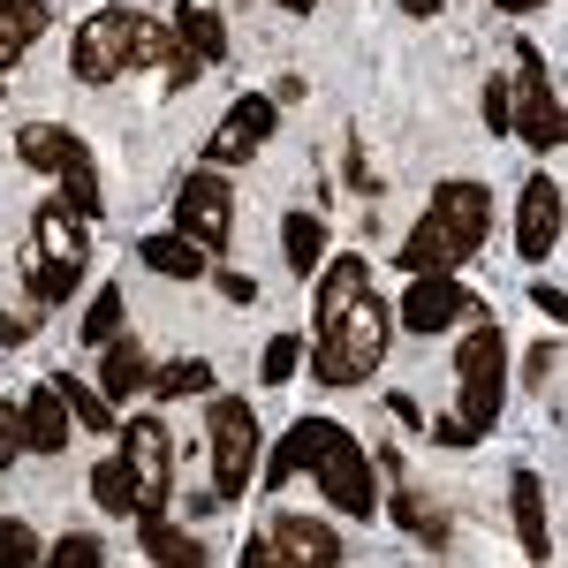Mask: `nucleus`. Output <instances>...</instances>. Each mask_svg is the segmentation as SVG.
<instances>
[{
  "instance_id": "f257e3e1",
  "label": "nucleus",
  "mask_w": 568,
  "mask_h": 568,
  "mask_svg": "<svg viewBox=\"0 0 568 568\" xmlns=\"http://www.w3.org/2000/svg\"><path fill=\"white\" fill-rule=\"evenodd\" d=\"M387 334L394 318L372 296V265L342 251L318 281V342H311V379L318 387H364L387 364Z\"/></svg>"
},
{
  "instance_id": "f03ea898",
  "label": "nucleus",
  "mask_w": 568,
  "mask_h": 568,
  "mask_svg": "<svg viewBox=\"0 0 568 568\" xmlns=\"http://www.w3.org/2000/svg\"><path fill=\"white\" fill-rule=\"evenodd\" d=\"M69 69H77V84H122L136 69H160V91H190L205 77V61L175 45V31H160L152 16H136V8H99L77 23V39H69Z\"/></svg>"
},
{
  "instance_id": "7ed1b4c3",
  "label": "nucleus",
  "mask_w": 568,
  "mask_h": 568,
  "mask_svg": "<svg viewBox=\"0 0 568 568\" xmlns=\"http://www.w3.org/2000/svg\"><path fill=\"white\" fill-rule=\"evenodd\" d=\"M311 478L342 516L356 524H372L379 516V485H372V455H364V439L349 425H334V417H296L288 439L273 447V463H265V485H296Z\"/></svg>"
},
{
  "instance_id": "20e7f679",
  "label": "nucleus",
  "mask_w": 568,
  "mask_h": 568,
  "mask_svg": "<svg viewBox=\"0 0 568 568\" xmlns=\"http://www.w3.org/2000/svg\"><path fill=\"white\" fill-rule=\"evenodd\" d=\"M485 235H493V190L470 175L439 182L425 220L402 243V273H455V265H470L485 251Z\"/></svg>"
},
{
  "instance_id": "39448f33",
  "label": "nucleus",
  "mask_w": 568,
  "mask_h": 568,
  "mask_svg": "<svg viewBox=\"0 0 568 568\" xmlns=\"http://www.w3.org/2000/svg\"><path fill=\"white\" fill-rule=\"evenodd\" d=\"M91 265V220L53 190L39 213H31V243H23V288L39 296V304H69L77 296V281H84Z\"/></svg>"
},
{
  "instance_id": "423d86ee",
  "label": "nucleus",
  "mask_w": 568,
  "mask_h": 568,
  "mask_svg": "<svg viewBox=\"0 0 568 568\" xmlns=\"http://www.w3.org/2000/svg\"><path fill=\"white\" fill-rule=\"evenodd\" d=\"M463 326L470 334L455 349V417H470L478 433H493L500 425V402H508V334L485 311H470Z\"/></svg>"
},
{
  "instance_id": "0eeeda50",
  "label": "nucleus",
  "mask_w": 568,
  "mask_h": 568,
  "mask_svg": "<svg viewBox=\"0 0 568 568\" xmlns=\"http://www.w3.org/2000/svg\"><path fill=\"white\" fill-rule=\"evenodd\" d=\"M16 160L23 168H39L45 182H61V197L77 205L84 220H99V160H91V144L77 130H61V122H23L16 130Z\"/></svg>"
},
{
  "instance_id": "6e6552de",
  "label": "nucleus",
  "mask_w": 568,
  "mask_h": 568,
  "mask_svg": "<svg viewBox=\"0 0 568 568\" xmlns=\"http://www.w3.org/2000/svg\"><path fill=\"white\" fill-rule=\"evenodd\" d=\"M516 77H508V130L524 136L530 152H561V136H568V122H561V91H554V77H546V53L530 39H516Z\"/></svg>"
},
{
  "instance_id": "1a4fd4ad",
  "label": "nucleus",
  "mask_w": 568,
  "mask_h": 568,
  "mask_svg": "<svg viewBox=\"0 0 568 568\" xmlns=\"http://www.w3.org/2000/svg\"><path fill=\"white\" fill-rule=\"evenodd\" d=\"M205 439H213V500H243L258 478V409L243 394H220Z\"/></svg>"
},
{
  "instance_id": "9d476101",
  "label": "nucleus",
  "mask_w": 568,
  "mask_h": 568,
  "mask_svg": "<svg viewBox=\"0 0 568 568\" xmlns=\"http://www.w3.org/2000/svg\"><path fill=\"white\" fill-rule=\"evenodd\" d=\"M227 227H235V182L220 168H190L175 182V235H190L213 258V251H227Z\"/></svg>"
},
{
  "instance_id": "9b49d317",
  "label": "nucleus",
  "mask_w": 568,
  "mask_h": 568,
  "mask_svg": "<svg viewBox=\"0 0 568 568\" xmlns=\"http://www.w3.org/2000/svg\"><path fill=\"white\" fill-rule=\"evenodd\" d=\"M122 463L136 478V516H168L175 500V439H168V417H130L122 425Z\"/></svg>"
},
{
  "instance_id": "f8f14e48",
  "label": "nucleus",
  "mask_w": 568,
  "mask_h": 568,
  "mask_svg": "<svg viewBox=\"0 0 568 568\" xmlns=\"http://www.w3.org/2000/svg\"><path fill=\"white\" fill-rule=\"evenodd\" d=\"M342 554H349V546L326 524H311V516H273V524L243 546V568H334Z\"/></svg>"
},
{
  "instance_id": "ddd939ff",
  "label": "nucleus",
  "mask_w": 568,
  "mask_h": 568,
  "mask_svg": "<svg viewBox=\"0 0 568 568\" xmlns=\"http://www.w3.org/2000/svg\"><path fill=\"white\" fill-rule=\"evenodd\" d=\"M273 91H243L227 114H220V130L205 136V168H243V160H258L265 136H273Z\"/></svg>"
},
{
  "instance_id": "4468645a",
  "label": "nucleus",
  "mask_w": 568,
  "mask_h": 568,
  "mask_svg": "<svg viewBox=\"0 0 568 568\" xmlns=\"http://www.w3.org/2000/svg\"><path fill=\"white\" fill-rule=\"evenodd\" d=\"M478 311V296L455 281V273H409V296H402V326L409 334H447Z\"/></svg>"
},
{
  "instance_id": "2eb2a0df",
  "label": "nucleus",
  "mask_w": 568,
  "mask_h": 568,
  "mask_svg": "<svg viewBox=\"0 0 568 568\" xmlns=\"http://www.w3.org/2000/svg\"><path fill=\"white\" fill-rule=\"evenodd\" d=\"M516 251L530 265H546L561 251V182L554 175H530L524 182V205H516Z\"/></svg>"
},
{
  "instance_id": "dca6fc26",
  "label": "nucleus",
  "mask_w": 568,
  "mask_h": 568,
  "mask_svg": "<svg viewBox=\"0 0 568 568\" xmlns=\"http://www.w3.org/2000/svg\"><path fill=\"white\" fill-rule=\"evenodd\" d=\"M508 508H516V538H524V561H554V524H546V478L538 470H516L508 478Z\"/></svg>"
},
{
  "instance_id": "f3484780",
  "label": "nucleus",
  "mask_w": 568,
  "mask_h": 568,
  "mask_svg": "<svg viewBox=\"0 0 568 568\" xmlns=\"http://www.w3.org/2000/svg\"><path fill=\"white\" fill-rule=\"evenodd\" d=\"M69 433H77V417H69V402L53 394V379L23 394V455H61Z\"/></svg>"
},
{
  "instance_id": "a211bd4d",
  "label": "nucleus",
  "mask_w": 568,
  "mask_h": 568,
  "mask_svg": "<svg viewBox=\"0 0 568 568\" xmlns=\"http://www.w3.org/2000/svg\"><path fill=\"white\" fill-rule=\"evenodd\" d=\"M394 524L409 530L425 554H447V546H455V524H447V508H439L433 493H417V485H402V493H394Z\"/></svg>"
},
{
  "instance_id": "6ab92c4d",
  "label": "nucleus",
  "mask_w": 568,
  "mask_h": 568,
  "mask_svg": "<svg viewBox=\"0 0 568 568\" xmlns=\"http://www.w3.org/2000/svg\"><path fill=\"white\" fill-rule=\"evenodd\" d=\"M152 387V356L136 349L130 334H114V342H99V394L106 402H122V394Z\"/></svg>"
},
{
  "instance_id": "aec40b11",
  "label": "nucleus",
  "mask_w": 568,
  "mask_h": 568,
  "mask_svg": "<svg viewBox=\"0 0 568 568\" xmlns=\"http://www.w3.org/2000/svg\"><path fill=\"white\" fill-rule=\"evenodd\" d=\"M175 45H190L205 69H220V61H227V23H220L213 0H182V8H175Z\"/></svg>"
},
{
  "instance_id": "412c9836",
  "label": "nucleus",
  "mask_w": 568,
  "mask_h": 568,
  "mask_svg": "<svg viewBox=\"0 0 568 568\" xmlns=\"http://www.w3.org/2000/svg\"><path fill=\"white\" fill-rule=\"evenodd\" d=\"M136 258L152 273H168V281H205V251L190 235H136Z\"/></svg>"
},
{
  "instance_id": "4be33fe9",
  "label": "nucleus",
  "mask_w": 568,
  "mask_h": 568,
  "mask_svg": "<svg viewBox=\"0 0 568 568\" xmlns=\"http://www.w3.org/2000/svg\"><path fill=\"white\" fill-rule=\"evenodd\" d=\"M281 258H288L296 281L318 273V265H326V220H318V213H288V220H281Z\"/></svg>"
},
{
  "instance_id": "5701e85b",
  "label": "nucleus",
  "mask_w": 568,
  "mask_h": 568,
  "mask_svg": "<svg viewBox=\"0 0 568 568\" xmlns=\"http://www.w3.org/2000/svg\"><path fill=\"white\" fill-rule=\"evenodd\" d=\"M136 546H144V554H152V561H168V568H205V546H197V538H190V530H175L168 524V516H136Z\"/></svg>"
},
{
  "instance_id": "b1692460",
  "label": "nucleus",
  "mask_w": 568,
  "mask_h": 568,
  "mask_svg": "<svg viewBox=\"0 0 568 568\" xmlns=\"http://www.w3.org/2000/svg\"><path fill=\"white\" fill-rule=\"evenodd\" d=\"M45 31V8L39 0H0V84H8V69L23 61V45Z\"/></svg>"
},
{
  "instance_id": "393cba45",
  "label": "nucleus",
  "mask_w": 568,
  "mask_h": 568,
  "mask_svg": "<svg viewBox=\"0 0 568 568\" xmlns=\"http://www.w3.org/2000/svg\"><path fill=\"white\" fill-rule=\"evenodd\" d=\"M53 394L69 402V417H77L84 433H122V425H114V402H106L99 387H84L77 372H61V379H53Z\"/></svg>"
},
{
  "instance_id": "a878e982",
  "label": "nucleus",
  "mask_w": 568,
  "mask_h": 568,
  "mask_svg": "<svg viewBox=\"0 0 568 568\" xmlns=\"http://www.w3.org/2000/svg\"><path fill=\"white\" fill-rule=\"evenodd\" d=\"M91 500H99L106 516H136V478H130L122 455H106V463L91 470Z\"/></svg>"
},
{
  "instance_id": "bb28decb",
  "label": "nucleus",
  "mask_w": 568,
  "mask_h": 568,
  "mask_svg": "<svg viewBox=\"0 0 568 568\" xmlns=\"http://www.w3.org/2000/svg\"><path fill=\"white\" fill-rule=\"evenodd\" d=\"M205 387H213V364H205V356H175V364L152 372V394H168V402H175V394H205Z\"/></svg>"
},
{
  "instance_id": "cd10ccee",
  "label": "nucleus",
  "mask_w": 568,
  "mask_h": 568,
  "mask_svg": "<svg viewBox=\"0 0 568 568\" xmlns=\"http://www.w3.org/2000/svg\"><path fill=\"white\" fill-rule=\"evenodd\" d=\"M122 304H130V296H122V281L91 296V311H84V349H99V342H114V334H122Z\"/></svg>"
},
{
  "instance_id": "c85d7f7f",
  "label": "nucleus",
  "mask_w": 568,
  "mask_h": 568,
  "mask_svg": "<svg viewBox=\"0 0 568 568\" xmlns=\"http://www.w3.org/2000/svg\"><path fill=\"white\" fill-rule=\"evenodd\" d=\"M39 561H45L39 530L23 524V516H0V568H39Z\"/></svg>"
},
{
  "instance_id": "c756f323",
  "label": "nucleus",
  "mask_w": 568,
  "mask_h": 568,
  "mask_svg": "<svg viewBox=\"0 0 568 568\" xmlns=\"http://www.w3.org/2000/svg\"><path fill=\"white\" fill-rule=\"evenodd\" d=\"M296 364H304V342H296V334H273L265 356H258V379H265V387H288V379H296Z\"/></svg>"
},
{
  "instance_id": "7c9ffc66",
  "label": "nucleus",
  "mask_w": 568,
  "mask_h": 568,
  "mask_svg": "<svg viewBox=\"0 0 568 568\" xmlns=\"http://www.w3.org/2000/svg\"><path fill=\"white\" fill-rule=\"evenodd\" d=\"M45 561H53V568H99V561H106V546H99L91 530H69L61 546H45Z\"/></svg>"
},
{
  "instance_id": "2f4dec72",
  "label": "nucleus",
  "mask_w": 568,
  "mask_h": 568,
  "mask_svg": "<svg viewBox=\"0 0 568 568\" xmlns=\"http://www.w3.org/2000/svg\"><path fill=\"white\" fill-rule=\"evenodd\" d=\"M524 379H530L538 394H554V387H561V342H538V349L524 356Z\"/></svg>"
},
{
  "instance_id": "473e14b6",
  "label": "nucleus",
  "mask_w": 568,
  "mask_h": 568,
  "mask_svg": "<svg viewBox=\"0 0 568 568\" xmlns=\"http://www.w3.org/2000/svg\"><path fill=\"white\" fill-rule=\"evenodd\" d=\"M39 318H45V304H39V296H31V304H16L8 318H0V349H16V342H31V334H39Z\"/></svg>"
},
{
  "instance_id": "72a5a7b5",
  "label": "nucleus",
  "mask_w": 568,
  "mask_h": 568,
  "mask_svg": "<svg viewBox=\"0 0 568 568\" xmlns=\"http://www.w3.org/2000/svg\"><path fill=\"white\" fill-rule=\"evenodd\" d=\"M425 439H433V447H455V455H463V447H478V425H470V417H439V425H425Z\"/></svg>"
},
{
  "instance_id": "f704fd0d",
  "label": "nucleus",
  "mask_w": 568,
  "mask_h": 568,
  "mask_svg": "<svg viewBox=\"0 0 568 568\" xmlns=\"http://www.w3.org/2000/svg\"><path fill=\"white\" fill-rule=\"evenodd\" d=\"M23 455V402H0V470Z\"/></svg>"
},
{
  "instance_id": "c9c22d12",
  "label": "nucleus",
  "mask_w": 568,
  "mask_h": 568,
  "mask_svg": "<svg viewBox=\"0 0 568 568\" xmlns=\"http://www.w3.org/2000/svg\"><path fill=\"white\" fill-rule=\"evenodd\" d=\"M478 114H485V130H508V84H500V77L478 91Z\"/></svg>"
},
{
  "instance_id": "e433bc0d",
  "label": "nucleus",
  "mask_w": 568,
  "mask_h": 568,
  "mask_svg": "<svg viewBox=\"0 0 568 568\" xmlns=\"http://www.w3.org/2000/svg\"><path fill=\"white\" fill-rule=\"evenodd\" d=\"M530 304L546 311V326H561V318H568V296L554 288V281H530Z\"/></svg>"
},
{
  "instance_id": "4c0bfd02",
  "label": "nucleus",
  "mask_w": 568,
  "mask_h": 568,
  "mask_svg": "<svg viewBox=\"0 0 568 568\" xmlns=\"http://www.w3.org/2000/svg\"><path fill=\"white\" fill-rule=\"evenodd\" d=\"M220 296H227V304H258V281L235 273V265H220Z\"/></svg>"
},
{
  "instance_id": "58836bf2",
  "label": "nucleus",
  "mask_w": 568,
  "mask_h": 568,
  "mask_svg": "<svg viewBox=\"0 0 568 568\" xmlns=\"http://www.w3.org/2000/svg\"><path fill=\"white\" fill-rule=\"evenodd\" d=\"M447 0H402V16H439Z\"/></svg>"
},
{
  "instance_id": "ea45409f",
  "label": "nucleus",
  "mask_w": 568,
  "mask_h": 568,
  "mask_svg": "<svg viewBox=\"0 0 568 568\" xmlns=\"http://www.w3.org/2000/svg\"><path fill=\"white\" fill-rule=\"evenodd\" d=\"M493 8H508V16H530V8H546V0H493Z\"/></svg>"
},
{
  "instance_id": "a19ab883",
  "label": "nucleus",
  "mask_w": 568,
  "mask_h": 568,
  "mask_svg": "<svg viewBox=\"0 0 568 568\" xmlns=\"http://www.w3.org/2000/svg\"><path fill=\"white\" fill-rule=\"evenodd\" d=\"M273 8H288V16H311V8H318V0H273Z\"/></svg>"
},
{
  "instance_id": "79ce46f5",
  "label": "nucleus",
  "mask_w": 568,
  "mask_h": 568,
  "mask_svg": "<svg viewBox=\"0 0 568 568\" xmlns=\"http://www.w3.org/2000/svg\"><path fill=\"white\" fill-rule=\"evenodd\" d=\"M39 8H53V0H39Z\"/></svg>"
}]
</instances>
